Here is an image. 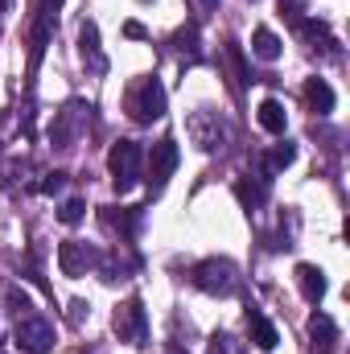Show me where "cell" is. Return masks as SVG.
Here are the masks:
<instances>
[{"label":"cell","mask_w":350,"mask_h":354,"mask_svg":"<svg viewBox=\"0 0 350 354\" xmlns=\"http://www.w3.org/2000/svg\"><path fill=\"white\" fill-rule=\"evenodd\" d=\"M190 280L202 288V292H210V297H235L239 292V268L231 264V260H202V264H194V272H190Z\"/></svg>","instance_id":"cell-1"},{"label":"cell","mask_w":350,"mask_h":354,"mask_svg":"<svg viewBox=\"0 0 350 354\" xmlns=\"http://www.w3.org/2000/svg\"><path fill=\"white\" fill-rule=\"evenodd\" d=\"M185 132H190V140H194L202 153H214V149H223V145L231 140L227 120H223L219 111H210V107H198V111L185 120Z\"/></svg>","instance_id":"cell-2"},{"label":"cell","mask_w":350,"mask_h":354,"mask_svg":"<svg viewBox=\"0 0 350 354\" xmlns=\"http://www.w3.org/2000/svg\"><path fill=\"white\" fill-rule=\"evenodd\" d=\"M124 107H128V115H132L136 124L161 120V115H165V87H161V79H140L136 87L128 91Z\"/></svg>","instance_id":"cell-3"},{"label":"cell","mask_w":350,"mask_h":354,"mask_svg":"<svg viewBox=\"0 0 350 354\" xmlns=\"http://www.w3.org/2000/svg\"><path fill=\"white\" fill-rule=\"evenodd\" d=\"M140 161H145V153H140L136 140H120V145L107 153V169H111V181H116L120 194H128V189L140 181Z\"/></svg>","instance_id":"cell-4"},{"label":"cell","mask_w":350,"mask_h":354,"mask_svg":"<svg viewBox=\"0 0 350 354\" xmlns=\"http://www.w3.org/2000/svg\"><path fill=\"white\" fill-rule=\"evenodd\" d=\"M111 330H116L120 342H128V346H145V338H149V313H145L140 297H128V301L116 309Z\"/></svg>","instance_id":"cell-5"},{"label":"cell","mask_w":350,"mask_h":354,"mask_svg":"<svg viewBox=\"0 0 350 354\" xmlns=\"http://www.w3.org/2000/svg\"><path fill=\"white\" fill-rule=\"evenodd\" d=\"M17 346L25 354H46L54 346V322H46V317H37V313L17 317Z\"/></svg>","instance_id":"cell-6"},{"label":"cell","mask_w":350,"mask_h":354,"mask_svg":"<svg viewBox=\"0 0 350 354\" xmlns=\"http://www.w3.org/2000/svg\"><path fill=\"white\" fill-rule=\"evenodd\" d=\"M177 161H181V153H177L174 136H165V140H157V145H153V157H149V185H153V194H157V189H165V181L174 177Z\"/></svg>","instance_id":"cell-7"},{"label":"cell","mask_w":350,"mask_h":354,"mask_svg":"<svg viewBox=\"0 0 350 354\" xmlns=\"http://www.w3.org/2000/svg\"><path fill=\"white\" fill-rule=\"evenodd\" d=\"M95 264H99V252L87 248V243H79V239H71V243L58 248V268H62V276H87Z\"/></svg>","instance_id":"cell-8"},{"label":"cell","mask_w":350,"mask_h":354,"mask_svg":"<svg viewBox=\"0 0 350 354\" xmlns=\"http://www.w3.org/2000/svg\"><path fill=\"white\" fill-rule=\"evenodd\" d=\"M54 25H58V0H46V4H42V12H37V25H33V50H29V71H37V62H42V54H46V41H50Z\"/></svg>","instance_id":"cell-9"},{"label":"cell","mask_w":350,"mask_h":354,"mask_svg":"<svg viewBox=\"0 0 350 354\" xmlns=\"http://www.w3.org/2000/svg\"><path fill=\"white\" fill-rule=\"evenodd\" d=\"M79 120H83V103H66V107L58 111V120H54V128H50V140H54V149H71V145H75Z\"/></svg>","instance_id":"cell-10"},{"label":"cell","mask_w":350,"mask_h":354,"mask_svg":"<svg viewBox=\"0 0 350 354\" xmlns=\"http://www.w3.org/2000/svg\"><path fill=\"white\" fill-rule=\"evenodd\" d=\"M79 54H83V62H87L95 75L107 71V58H103V50H99V29H95V21H83V29H79Z\"/></svg>","instance_id":"cell-11"},{"label":"cell","mask_w":350,"mask_h":354,"mask_svg":"<svg viewBox=\"0 0 350 354\" xmlns=\"http://www.w3.org/2000/svg\"><path fill=\"white\" fill-rule=\"evenodd\" d=\"M297 284H301V292H305V301H322L326 297V272L313 264H297Z\"/></svg>","instance_id":"cell-12"},{"label":"cell","mask_w":350,"mask_h":354,"mask_svg":"<svg viewBox=\"0 0 350 354\" xmlns=\"http://www.w3.org/2000/svg\"><path fill=\"white\" fill-rule=\"evenodd\" d=\"M301 37L309 41V50H322V54H334V37H330V25L326 21H297Z\"/></svg>","instance_id":"cell-13"},{"label":"cell","mask_w":350,"mask_h":354,"mask_svg":"<svg viewBox=\"0 0 350 354\" xmlns=\"http://www.w3.org/2000/svg\"><path fill=\"white\" fill-rule=\"evenodd\" d=\"M305 103H309V111H317V115H330L334 111V91L326 79H309L305 83Z\"/></svg>","instance_id":"cell-14"},{"label":"cell","mask_w":350,"mask_h":354,"mask_svg":"<svg viewBox=\"0 0 350 354\" xmlns=\"http://www.w3.org/2000/svg\"><path fill=\"white\" fill-rule=\"evenodd\" d=\"M309 338H313V346H322V351L330 354L338 346V326H334L326 313H313V317H309Z\"/></svg>","instance_id":"cell-15"},{"label":"cell","mask_w":350,"mask_h":354,"mask_svg":"<svg viewBox=\"0 0 350 354\" xmlns=\"http://www.w3.org/2000/svg\"><path fill=\"white\" fill-rule=\"evenodd\" d=\"M248 334H252V342L260 346V351H272L276 342H280V334H276V326L264 317V313H248Z\"/></svg>","instance_id":"cell-16"},{"label":"cell","mask_w":350,"mask_h":354,"mask_svg":"<svg viewBox=\"0 0 350 354\" xmlns=\"http://www.w3.org/2000/svg\"><path fill=\"white\" fill-rule=\"evenodd\" d=\"M256 120H260L264 132L280 136V132H284V124H288V115H284V103H276V99H264L260 111H256Z\"/></svg>","instance_id":"cell-17"},{"label":"cell","mask_w":350,"mask_h":354,"mask_svg":"<svg viewBox=\"0 0 350 354\" xmlns=\"http://www.w3.org/2000/svg\"><path fill=\"white\" fill-rule=\"evenodd\" d=\"M235 198H239L248 210H260L264 198H268V181H264V177H260V181H252V177H239V181H235Z\"/></svg>","instance_id":"cell-18"},{"label":"cell","mask_w":350,"mask_h":354,"mask_svg":"<svg viewBox=\"0 0 350 354\" xmlns=\"http://www.w3.org/2000/svg\"><path fill=\"white\" fill-rule=\"evenodd\" d=\"M252 54H256L260 62H276V58H280V37H276L268 25H260V29L252 33Z\"/></svg>","instance_id":"cell-19"},{"label":"cell","mask_w":350,"mask_h":354,"mask_svg":"<svg viewBox=\"0 0 350 354\" xmlns=\"http://www.w3.org/2000/svg\"><path fill=\"white\" fill-rule=\"evenodd\" d=\"M293 157H297V149H293L288 140H284V145H276V149L268 153V161H264V181H268L272 174H280V169H288V165H293Z\"/></svg>","instance_id":"cell-20"},{"label":"cell","mask_w":350,"mask_h":354,"mask_svg":"<svg viewBox=\"0 0 350 354\" xmlns=\"http://www.w3.org/2000/svg\"><path fill=\"white\" fill-rule=\"evenodd\" d=\"M103 223H107V227H120L124 235H132L136 223H140V210H120V214H116V206H107V210H103Z\"/></svg>","instance_id":"cell-21"},{"label":"cell","mask_w":350,"mask_h":354,"mask_svg":"<svg viewBox=\"0 0 350 354\" xmlns=\"http://www.w3.org/2000/svg\"><path fill=\"white\" fill-rule=\"evenodd\" d=\"M210 354H248V342L235 334H214L210 338Z\"/></svg>","instance_id":"cell-22"},{"label":"cell","mask_w":350,"mask_h":354,"mask_svg":"<svg viewBox=\"0 0 350 354\" xmlns=\"http://www.w3.org/2000/svg\"><path fill=\"white\" fill-rule=\"evenodd\" d=\"M83 214H87V202H83V198H66V202L58 206V223H66V227L83 223Z\"/></svg>","instance_id":"cell-23"},{"label":"cell","mask_w":350,"mask_h":354,"mask_svg":"<svg viewBox=\"0 0 350 354\" xmlns=\"http://www.w3.org/2000/svg\"><path fill=\"white\" fill-rule=\"evenodd\" d=\"M8 305H12V313H17V317H25V313L33 309V301H29V292H25V288H17V284L8 288Z\"/></svg>","instance_id":"cell-24"},{"label":"cell","mask_w":350,"mask_h":354,"mask_svg":"<svg viewBox=\"0 0 350 354\" xmlns=\"http://www.w3.org/2000/svg\"><path fill=\"white\" fill-rule=\"evenodd\" d=\"M37 189H42V194H62V189H66V174H62V169L46 174V177H42V185H37Z\"/></svg>","instance_id":"cell-25"},{"label":"cell","mask_w":350,"mask_h":354,"mask_svg":"<svg viewBox=\"0 0 350 354\" xmlns=\"http://www.w3.org/2000/svg\"><path fill=\"white\" fill-rule=\"evenodd\" d=\"M177 50H181V54H185V50H190V54H198V29H194V25L177 33Z\"/></svg>","instance_id":"cell-26"},{"label":"cell","mask_w":350,"mask_h":354,"mask_svg":"<svg viewBox=\"0 0 350 354\" xmlns=\"http://www.w3.org/2000/svg\"><path fill=\"white\" fill-rule=\"evenodd\" d=\"M124 33H128V37H145V29H140L136 21H128V25H124Z\"/></svg>","instance_id":"cell-27"},{"label":"cell","mask_w":350,"mask_h":354,"mask_svg":"<svg viewBox=\"0 0 350 354\" xmlns=\"http://www.w3.org/2000/svg\"><path fill=\"white\" fill-rule=\"evenodd\" d=\"M198 4H202V8H210V4H214V0H198Z\"/></svg>","instance_id":"cell-28"}]
</instances>
